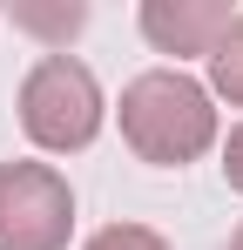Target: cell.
I'll use <instances>...</instances> for the list:
<instances>
[{
  "mask_svg": "<svg viewBox=\"0 0 243 250\" xmlns=\"http://www.w3.org/2000/svg\"><path fill=\"white\" fill-rule=\"evenodd\" d=\"M20 128L34 135L40 149L68 156V149H88L101 135V88L81 68L75 54H47L34 61V75L20 82Z\"/></svg>",
  "mask_w": 243,
  "mask_h": 250,
  "instance_id": "cell-2",
  "label": "cell"
},
{
  "mask_svg": "<svg viewBox=\"0 0 243 250\" xmlns=\"http://www.w3.org/2000/svg\"><path fill=\"white\" fill-rule=\"evenodd\" d=\"M209 75H216V95H230L243 108V14L230 21V34L209 47Z\"/></svg>",
  "mask_w": 243,
  "mask_h": 250,
  "instance_id": "cell-6",
  "label": "cell"
},
{
  "mask_svg": "<svg viewBox=\"0 0 243 250\" xmlns=\"http://www.w3.org/2000/svg\"><path fill=\"white\" fill-rule=\"evenodd\" d=\"M230 0H149L142 7V34L162 54H209L230 34Z\"/></svg>",
  "mask_w": 243,
  "mask_h": 250,
  "instance_id": "cell-4",
  "label": "cell"
},
{
  "mask_svg": "<svg viewBox=\"0 0 243 250\" xmlns=\"http://www.w3.org/2000/svg\"><path fill=\"white\" fill-rule=\"evenodd\" d=\"M14 27L40 34V41L61 54V47H68L81 27H88V7H81V0H61V7H34V0H27V7H14Z\"/></svg>",
  "mask_w": 243,
  "mask_h": 250,
  "instance_id": "cell-5",
  "label": "cell"
},
{
  "mask_svg": "<svg viewBox=\"0 0 243 250\" xmlns=\"http://www.w3.org/2000/svg\"><path fill=\"white\" fill-rule=\"evenodd\" d=\"M223 176H230V189H243V128L223 142Z\"/></svg>",
  "mask_w": 243,
  "mask_h": 250,
  "instance_id": "cell-8",
  "label": "cell"
},
{
  "mask_svg": "<svg viewBox=\"0 0 243 250\" xmlns=\"http://www.w3.org/2000/svg\"><path fill=\"white\" fill-rule=\"evenodd\" d=\"M75 230V189L47 163L0 169V250H61Z\"/></svg>",
  "mask_w": 243,
  "mask_h": 250,
  "instance_id": "cell-3",
  "label": "cell"
},
{
  "mask_svg": "<svg viewBox=\"0 0 243 250\" xmlns=\"http://www.w3.org/2000/svg\"><path fill=\"white\" fill-rule=\"evenodd\" d=\"M88 250H169L156 230H142V223H108V230H95Z\"/></svg>",
  "mask_w": 243,
  "mask_h": 250,
  "instance_id": "cell-7",
  "label": "cell"
},
{
  "mask_svg": "<svg viewBox=\"0 0 243 250\" xmlns=\"http://www.w3.org/2000/svg\"><path fill=\"white\" fill-rule=\"evenodd\" d=\"M122 135L142 163H196L202 149L216 142V108L209 88L189 82L182 68H156L142 82L122 88Z\"/></svg>",
  "mask_w": 243,
  "mask_h": 250,
  "instance_id": "cell-1",
  "label": "cell"
},
{
  "mask_svg": "<svg viewBox=\"0 0 243 250\" xmlns=\"http://www.w3.org/2000/svg\"><path fill=\"white\" fill-rule=\"evenodd\" d=\"M230 250H243V230H237V244H230Z\"/></svg>",
  "mask_w": 243,
  "mask_h": 250,
  "instance_id": "cell-9",
  "label": "cell"
}]
</instances>
